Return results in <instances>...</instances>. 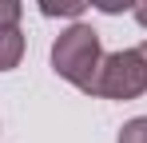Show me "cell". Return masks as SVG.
<instances>
[{"label": "cell", "instance_id": "obj_1", "mask_svg": "<svg viewBox=\"0 0 147 143\" xmlns=\"http://www.w3.org/2000/svg\"><path fill=\"white\" fill-rule=\"evenodd\" d=\"M99 64H103V48H99V32L92 24H72V28H64L56 36V44H52V72L60 80H68L80 92L92 95Z\"/></svg>", "mask_w": 147, "mask_h": 143}, {"label": "cell", "instance_id": "obj_2", "mask_svg": "<svg viewBox=\"0 0 147 143\" xmlns=\"http://www.w3.org/2000/svg\"><path fill=\"white\" fill-rule=\"evenodd\" d=\"M147 92V60L139 56V48H123L103 56V64L96 72L92 95L99 99H139Z\"/></svg>", "mask_w": 147, "mask_h": 143}, {"label": "cell", "instance_id": "obj_3", "mask_svg": "<svg viewBox=\"0 0 147 143\" xmlns=\"http://www.w3.org/2000/svg\"><path fill=\"white\" fill-rule=\"evenodd\" d=\"M24 60V32L16 24H0V72H12Z\"/></svg>", "mask_w": 147, "mask_h": 143}, {"label": "cell", "instance_id": "obj_4", "mask_svg": "<svg viewBox=\"0 0 147 143\" xmlns=\"http://www.w3.org/2000/svg\"><path fill=\"white\" fill-rule=\"evenodd\" d=\"M36 4H40V12H44L48 20H60V16L76 20L84 8H92V0H36Z\"/></svg>", "mask_w": 147, "mask_h": 143}, {"label": "cell", "instance_id": "obj_5", "mask_svg": "<svg viewBox=\"0 0 147 143\" xmlns=\"http://www.w3.org/2000/svg\"><path fill=\"white\" fill-rule=\"evenodd\" d=\"M115 143H147V115L131 119V123H123L119 127V139Z\"/></svg>", "mask_w": 147, "mask_h": 143}, {"label": "cell", "instance_id": "obj_6", "mask_svg": "<svg viewBox=\"0 0 147 143\" xmlns=\"http://www.w3.org/2000/svg\"><path fill=\"white\" fill-rule=\"evenodd\" d=\"M24 0H0V24H20Z\"/></svg>", "mask_w": 147, "mask_h": 143}, {"label": "cell", "instance_id": "obj_7", "mask_svg": "<svg viewBox=\"0 0 147 143\" xmlns=\"http://www.w3.org/2000/svg\"><path fill=\"white\" fill-rule=\"evenodd\" d=\"M92 8L107 12V16H119V12H127V8H135V0H92Z\"/></svg>", "mask_w": 147, "mask_h": 143}, {"label": "cell", "instance_id": "obj_8", "mask_svg": "<svg viewBox=\"0 0 147 143\" xmlns=\"http://www.w3.org/2000/svg\"><path fill=\"white\" fill-rule=\"evenodd\" d=\"M131 12H135L139 28H147V0H135V8H131Z\"/></svg>", "mask_w": 147, "mask_h": 143}, {"label": "cell", "instance_id": "obj_9", "mask_svg": "<svg viewBox=\"0 0 147 143\" xmlns=\"http://www.w3.org/2000/svg\"><path fill=\"white\" fill-rule=\"evenodd\" d=\"M139 56H143V60H147V40H143V44H139Z\"/></svg>", "mask_w": 147, "mask_h": 143}]
</instances>
